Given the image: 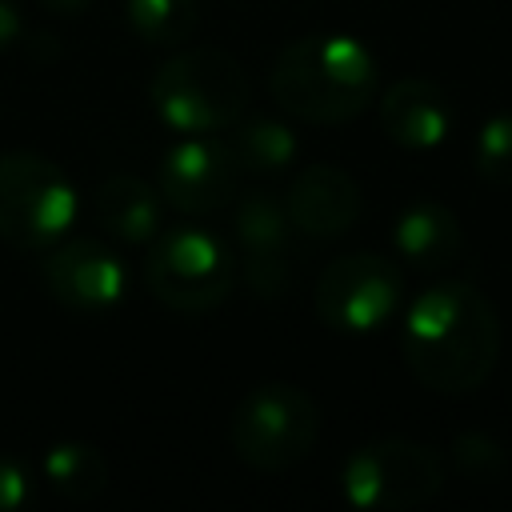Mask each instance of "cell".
I'll return each instance as SVG.
<instances>
[{
  "label": "cell",
  "mask_w": 512,
  "mask_h": 512,
  "mask_svg": "<svg viewBox=\"0 0 512 512\" xmlns=\"http://www.w3.org/2000/svg\"><path fill=\"white\" fill-rule=\"evenodd\" d=\"M32 500V476L20 460L0 456V512H20Z\"/></svg>",
  "instance_id": "44dd1931"
},
{
  "label": "cell",
  "mask_w": 512,
  "mask_h": 512,
  "mask_svg": "<svg viewBox=\"0 0 512 512\" xmlns=\"http://www.w3.org/2000/svg\"><path fill=\"white\" fill-rule=\"evenodd\" d=\"M148 100L152 112L180 136L224 132L244 116L248 76L224 48H184L152 72Z\"/></svg>",
  "instance_id": "3957f363"
},
{
  "label": "cell",
  "mask_w": 512,
  "mask_h": 512,
  "mask_svg": "<svg viewBox=\"0 0 512 512\" xmlns=\"http://www.w3.org/2000/svg\"><path fill=\"white\" fill-rule=\"evenodd\" d=\"M228 148H232L240 172H284L296 160L300 140H296V132L284 120L248 116V120H236L232 124Z\"/></svg>",
  "instance_id": "e0dca14e"
},
{
  "label": "cell",
  "mask_w": 512,
  "mask_h": 512,
  "mask_svg": "<svg viewBox=\"0 0 512 512\" xmlns=\"http://www.w3.org/2000/svg\"><path fill=\"white\" fill-rule=\"evenodd\" d=\"M472 164L484 184L512 188V112L484 120V128L476 132V144H472Z\"/></svg>",
  "instance_id": "d6986e66"
},
{
  "label": "cell",
  "mask_w": 512,
  "mask_h": 512,
  "mask_svg": "<svg viewBox=\"0 0 512 512\" xmlns=\"http://www.w3.org/2000/svg\"><path fill=\"white\" fill-rule=\"evenodd\" d=\"M452 460H456V468H460L468 480H476V484H488V480H496V476L504 472V448H500V440H492V436H484V432H464V436H456V440H452Z\"/></svg>",
  "instance_id": "ffe728a7"
},
{
  "label": "cell",
  "mask_w": 512,
  "mask_h": 512,
  "mask_svg": "<svg viewBox=\"0 0 512 512\" xmlns=\"http://www.w3.org/2000/svg\"><path fill=\"white\" fill-rule=\"evenodd\" d=\"M124 20L144 44H184L200 28V0H124Z\"/></svg>",
  "instance_id": "ac0fdd59"
},
{
  "label": "cell",
  "mask_w": 512,
  "mask_h": 512,
  "mask_svg": "<svg viewBox=\"0 0 512 512\" xmlns=\"http://www.w3.org/2000/svg\"><path fill=\"white\" fill-rule=\"evenodd\" d=\"M236 184L240 164L228 140H220L216 132H192L160 160V196L184 216L228 208L236 200Z\"/></svg>",
  "instance_id": "9c48e42d"
},
{
  "label": "cell",
  "mask_w": 512,
  "mask_h": 512,
  "mask_svg": "<svg viewBox=\"0 0 512 512\" xmlns=\"http://www.w3.org/2000/svg\"><path fill=\"white\" fill-rule=\"evenodd\" d=\"M312 304L316 316L336 332H376L404 304V272L380 252L336 256L320 272Z\"/></svg>",
  "instance_id": "ba28073f"
},
{
  "label": "cell",
  "mask_w": 512,
  "mask_h": 512,
  "mask_svg": "<svg viewBox=\"0 0 512 512\" xmlns=\"http://www.w3.org/2000/svg\"><path fill=\"white\" fill-rule=\"evenodd\" d=\"M400 356L408 372L432 392H476L500 356V316L480 288L464 280H440L408 304Z\"/></svg>",
  "instance_id": "6da1fadb"
},
{
  "label": "cell",
  "mask_w": 512,
  "mask_h": 512,
  "mask_svg": "<svg viewBox=\"0 0 512 512\" xmlns=\"http://www.w3.org/2000/svg\"><path fill=\"white\" fill-rule=\"evenodd\" d=\"M376 116L392 144H400L408 152H428L448 140L456 112L440 84H432L424 76H404L380 92Z\"/></svg>",
  "instance_id": "4fadbf2b"
},
{
  "label": "cell",
  "mask_w": 512,
  "mask_h": 512,
  "mask_svg": "<svg viewBox=\"0 0 512 512\" xmlns=\"http://www.w3.org/2000/svg\"><path fill=\"white\" fill-rule=\"evenodd\" d=\"M236 256L228 244L196 224L168 228L152 236V248L144 256V284L148 292L184 316H200L220 308L236 288Z\"/></svg>",
  "instance_id": "277c9868"
},
{
  "label": "cell",
  "mask_w": 512,
  "mask_h": 512,
  "mask_svg": "<svg viewBox=\"0 0 512 512\" xmlns=\"http://www.w3.org/2000/svg\"><path fill=\"white\" fill-rule=\"evenodd\" d=\"M392 244L416 272H444L464 256V228L456 212L440 200H412L400 208Z\"/></svg>",
  "instance_id": "5bb4252c"
},
{
  "label": "cell",
  "mask_w": 512,
  "mask_h": 512,
  "mask_svg": "<svg viewBox=\"0 0 512 512\" xmlns=\"http://www.w3.org/2000/svg\"><path fill=\"white\" fill-rule=\"evenodd\" d=\"M76 188L60 164L36 152H0V240L48 252L76 220Z\"/></svg>",
  "instance_id": "5b68a950"
},
{
  "label": "cell",
  "mask_w": 512,
  "mask_h": 512,
  "mask_svg": "<svg viewBox=\"0 0 512 512\" xmlns=\"http://www.w3.org/2000/svg\"><path fill=\"white\" fill-rule=\"evenodd\" d=\"M360 184L336 164H308L292 176L284 212L292 232L312 240H336L360 220Z\"/></svg>",
  "instance_id": "7c38bea8"
},
{
  "label": "cell",
  "mask_w": 512,
  "mask_h": 512,
  "mask_svg": "<svg viewBox=\"0 0 512 512\" xmlns=\"http://www.w3.org/2000/svg\"><path fill=\"white\" fill-rule=\"evenodd\" d=\"M232 232L240 244L236 272L244 276L248 292L260 300L284 296L292 284V220L284 212V200L264 188L244 192L236 200Z\"/></svg>",
  "instance_id": "30bf717a"
},
{
  "label": "cell",
  "mask_w": 512,
  "mask_h": 512,
  "mask_svg": "<svg viewBox=\"0 0 512 512\" xmlns=\"http://www.w3.org/2000/svg\"><path fill=\"white\" fill-rule=\"evenodd\" d=\"M40 280L60 308L80 316H100L116 308L128 288V272L120 256L92 236H76L64 244L56 240L40 264Z\"/></svg>",
  "instance_id": "8fae6325"
},
{
  "label": "cell",
  "mask_w": 512,
  "mask_h": 512,
  "mask_svg": "<svg viewBox=\"0 0 512 512\" xmlns=\"http://www.w3.org/2000/svg\"><path fill=\"white\" fill-rule=\"evenodd\" d=\"M444 484L436 448L408 436H380L360 444L340 472L344 500L364 512H408L428 504Z\"/></svg>",
  "instance_id": "52a82bcc"
},
{
  "label": "cell",
  "mask_w": 512,
  "mask_h": 512,
  "mask_svg": "<svg viewBox=\"0 0 512 512\" xmlns=\"http://www.w3.org/2000/svg\"><path fill=\"white\" fill-rule=\"evenodd\" d=\"M316 436L320 408L288 380L256 384L232 412V448L256 472H284L300 464L316 448Z\"/></svg>",
  "instance_id": "8992f818"
},
{
  "label": "cell",
  "mask_w": 512,
  "mask_h": 512,
  "mask_svg": "<svg viewBox=\"0 0 512 512\" xmlns=\"http://www.w3.org/2000/svg\"><path fill=\"white\" fill-rule=\"evenodd\" d=\"M48 12H56V16H76V12H84L92 0H40Z\"/></svg>",
  "instance_id": "603a6c76"
},
{
  "label": "cell",
  "mask_w": 512,
  "mask_h": 512,
  "mask_svg": "<svg viewBox=\"0 0 512 512\" xmlns=\"http://www.w3.org/2000/svg\"><path fill=\"white\" fill-rule=\"evenodd\" d=\"M160 192L140 176H108L96 188V220L124 244H144L160 232Z\"/></svg>",
  "instance_id": "9a60e30c"
},
{
  "label": "cell",
  "mask_w": 512,
  "mask_h": 512,
  "mask_svg": "<svg viewBox=\"0 0 512 512\" xmlns=\"http://www.w3.org/2000/svg\"><path fill=\"white\" fill-rule=\"evenodd\" d=\"M20 28H24V20H20V12H16V4H8V0H0V52L16 44V36H20Z\"/></svg>",
  "instance_id": "7402d4cb"
},
{
  "label": "cell",
  "mask_w": 512,
  "mask_h": 512,
  "mask_svg": "<svg viewBox=\"0 0 512 512\" xmlns=\"http://www.w3.org/2000/svg\"><path fill=\"white\" fill-rule=\"evenodd\" d=\"M376 56L356 36H296L268 72L272 100L304 124H348L376 100Z\"/></svg>",
  "instance_id": "7a4b0ae2"
},
{
  "label": "cell",
  "mask_w": 512,
  "mask_h": 512,
  "mask_svg": "<svg viewBox=\"0 0 512 512\" xmlns=\"http://www.w3.org/2000/svg\"><path fill=\"white\" fill-rule=\"evenodd\" d=\"M44 480L72 504H88L108 488V460L84 440H60L44 456Z\"/></svg>",
  "instance_id": "2e32d148"
}]
</instances>
